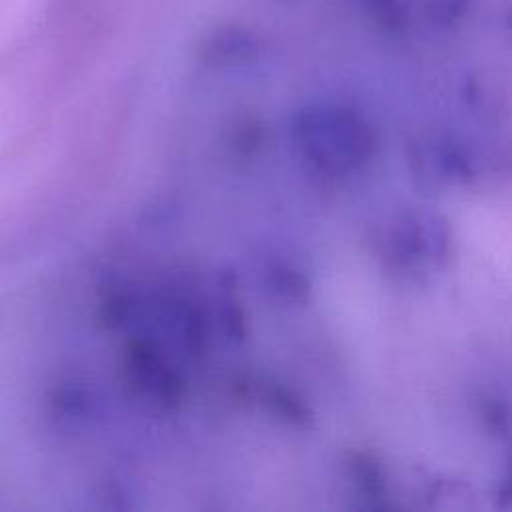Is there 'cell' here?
<instances>
[{"label": "cell", "instance_id": "6da1fadb", "mask_svg": "<svg viewBox=\"0 0 512 512\" xmlns=\"http://www.w3.org/2000/svg\"><path fill=\"white\" fill-rule=\"evenodd\" d=\"M472 186L478 182L512 184V136L488 138L470 144Z\"/></svg>", "mask_w": 512, "mask_h": 512}, {"label": "cell", "instance_id": "7a4b0ae2", "mask_svg": "<svg viewBox=\"0 0 512 512\" xmlns=\"http://www.w3.org/2000/svg\"><path fill=\"white\" fill-rule=\"evenodd\" d=\"M360 4L386 30H400L408 20V0H360Z\"/></svg>", "mask_w": 512, "mask_h": 512}, {"label": "cell", "instance_id": "3957f363", "mask_svg": "<svg viewBox=\"0 0 512 512\" xmlns=\"http://www.w3.org/2000/svg\"><path fill=\"white\" fill-rule=\"evenodd\" d=\"M482 420L486 424L488 430H492L494 434H506L510 430V412L506 408V404H502L498 398H484L482 402Z\"/></svg>", "mask_w": 512, "mask_h": 512}, {"label": "cell", "instance_id": "277c9868", "mask_svg": "<svg viewBox=\"0 0 512 512\" xmlns=\"http://www.w3.org/2000/svg\"><path fill=\"white\" fill-rule=\"evenodd\" d=\"M464 0H428V12L438 22H450L462 10Z\"/></svg>", "mask_w": 512, "mask_h": 512}, {"label": "cell", "instance_id": "5b68a950", "mask_svg": "<svg viewBox=\"0 0 512 512\" xmlns=\"http://www.w3.org/2000/svg\"><path fill=\"white\" fill-rule=\"evenodd\" d=\"M494 500H496L498 508L512 506V454L506 460V468H504V474H502V478L498 482Z\"/></svg>", "mask_w": 512, "mask_h": 512}]
</instances>
